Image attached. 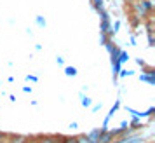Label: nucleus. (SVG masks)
I'll list each match as a JSON object with an SVG mask.
<instances>
[{"mask_svg": "<svg viewBox=\"0 0 155 143\" xmlns=\"http://www.w3.org/2000/svg\"><path fill=\"white\" fill-rule=\"evenodd\" d=\"M11 143H23V138H16V140H12Z\"/></svg>", "mask_w": 155, "mask_h": 143, "instance_id": "nucleus-8", "label": "nucleus"}, {"mask_svg": "<svg viewBox=\"0 0 155 143\" xmlns=\"http://www.w3.org/2000/svg\"><path fill=\"white\" fill-rule=\"evenodd\" d=\"M66 75H71V77H73V75H77V70H75L73 66H68V68H66Z\"/></svg>", "mask_w": 155, "mask_h": 143, "instance_id": "nucleus-3", "label": "nucleus"}, {"mask_svg": "<svg viewBox=\"0 0 155 143\" xmlns=\"http://www.w3.org/2000/svg\"><path fill=\"white\" fill-rule=\"evenodd\" d=\"M40 143H54V140H44V141H40Z\"/></svg>", "mask_w": 155, "mask_h": 143, "instance_id": "nucleus-9", "label": "nucleus"}, {"mask_svg": "<svg viewBox=\"0 0 155 143\" xmlns=\"http://www.w3.org/2000/svg\"><path fill=\"white\" fill-rule=\"evenodd\" d=\"M82 105H84V107H89V105H91V100H89V98H84Z\"/></svg>", "mask_w": 155, "mask_h": 143, "instance_id": "nucleus-6", "label": "nucleus"}, {"mask_svg": "<svg viewBox=\"0 0 155 143\" xmlns=\"http://www.w3.org/2000/svg\"><path fill=\"white\" fill-rule=\"evenodd\" d=\"M141 80H147V82H150V84L155 82V79L152 77V75H141Z\"/></svg>", "mask_w": 155, "mask_h": 143, "instance_id": "nucleus-2", "label": "nucleus"}, {"mask_svg": "<svg viewBox=\"0 0 155 143\" xmlns=\"http://www.w3.org/2000/svg\"><path fill=\"white\" fill-rule=\"evenodd\" d=\"M94 2H96V7L103 11V0H94Z\"/></svg>", "mask_w": 155, "mask_h": 143, "instance_id": "nucleus-5", "label": "nucleus"}, {"mask_svg": "<svg viewBox=\"0 0 155 143\" xmlns=\"http://www.w3.org/2000/svg\"><path fill=\"white\" fill-rule=\"evenodd\" d=\"M101 133H103V129H94L91 135L87 136V138H89V141H91V143H98V141H99V136H101Z\"/></svg>", "mask_w": 155, "mask_h": 143, "instance_id": "nucleus-1", "label": "nucleus"}, {"mask_svg": "<svg viewBox=\"0 0 155 143\" xmlns=\"http://www.w3.org/2000/svg\"><path fill=\"white\" fill-rule=\"evenodd\" d=\"M77 143H91V141H89L87 136H80V138H77Z\"/></svg>", "mask_w": 155, "mask_h": 143, "instance_id": "nucleus-4", "label": "nucleus"}, {"mask_svg": "<svg viewBox=\"0 0 155 143\" xmlns=\"http://www.w3.org/2000/svg\"><path fill=\"white\" fill-rule=\"evenodd\" d=\"M63 143H77V140H73V138H66Z\"/></svg>", "mask_w": 155, "mask_h": 143, "instance_id": "nucleus-7", "label": "nucleus"}]
</instances>
